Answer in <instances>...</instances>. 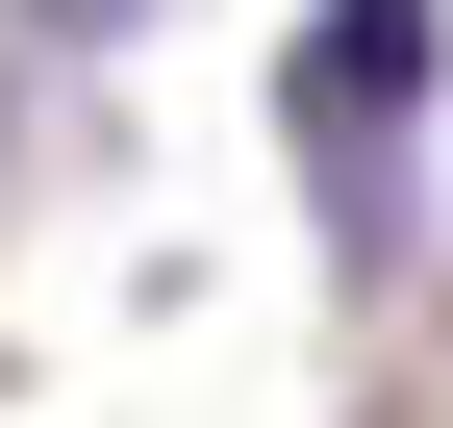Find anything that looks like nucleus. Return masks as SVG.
I'll use <instances>...</instances> for the list:
<instances>
[{
  "label": "nucleus",
  "instance_id": "1",
  "mask_svg": "<svg viewBox=\"0 0 453 428\" xmlns=\"http://www.w3.org/2000/svg\"><path fill=\"white\" fill-rule=\"evenodd\" d=\"M403 101H428V0H303V151L327 177H378Z\"/></svg>",
  "mask_w": 453,
  "mask_h": 428
}]
</instances>
